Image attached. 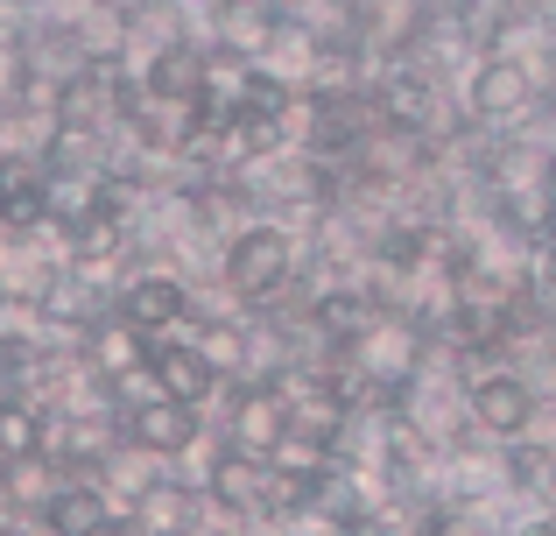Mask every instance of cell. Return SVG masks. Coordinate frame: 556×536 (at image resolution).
<instances>
[{"label":"cell","instance_id":"obj_1","mask_svg":"<svg viewBox=\"0 0 556 536\" xmlns=\"http://www.w3.org/2000/svg\"><path fill=\"white\" fill-rule=\"evenodd\" d=\"M521 410H529L521 388H486V416H493V424H521Z\"/></svg>","mask_w":556,"mask_h":536}]
</instances>
